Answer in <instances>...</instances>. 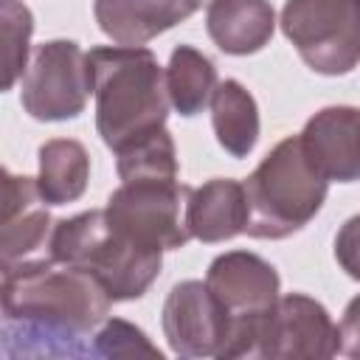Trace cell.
Segmentation results:
<instances>
[{
    "instance_id": "cell-23",
    "label": "cell",
    "mask_w": 360,
    "mask_h": 360,
    "mask_svg": "<svg viewBox=\"0 0 360 360\" xmlns=\"http://www.w3.org/2000/svg\"><path fill=\"white\" fill-rule=\"evenodd\" d=\"M338 338H340V352L349 357H360V295L349 301L340 323H338Z\"/></svg>"
},
{
    "instance_id": "cell-12",
    "label": "cell",
    "mask_w": 360,
    "mask_h": 360,
    "mask_svg": "<svg viewBox=\"0 0 360 360\" xmlns=\"http://www.w3.org/2000/svg\"><path fill=\"white\" fill-rule=\"evenodd\" d=\"M48 202L39 194L37 177H20L3 172V214H0V248L3 264H11L45 242H51Z\"/></svg>"
},
{
    "instance_id": "cell-7",
    "label": "cell",
    "mask_w": 360,
    "mask_h": 360,
    "mask_svg": "<svg viewBox=\"0 0 360 360\" xmlns=\"http://www.w3.org/2000/svg\"><path fill=\"white\" fill-rule=\"evenodd\" d=\"M188 194L191 188L180 180H129L110 194L104 214L129 239L158 250H177L191 239L186 222Z\"/></svg>"
},
{
    "instance_id": "cell-16",
    "label": "cell",
    "mask_w": 360,
    "mask_h": 360,
    "mask_svg": "<svg viewBox=\"0 0 360 360\" xmlns=\"http://www.w3.org/2000/svg\"><path fill=\"white\" fill-rule=\"evenodd\" d=\"M90 180L87 149L73 138H53L39 146L37 186L48 205H68L79 200Z\"/></svg>"
},
{
    "instance_id": "cell-22",
    "label": "cell",
    "mask_w": 360,
    "mask_h": 360,
    "mask_svg": "<svg viewBox=\"0 0 360 360\" xmlns=\"http://www.w3.org/2000/svg\"><path fill=\"white\" fill-rule=\"evenodd\" d=\"M335 259L346 270V276L360 281V214L346 219L343 228L338 231V236H335Z\"/></svg>"
},
{
    "instance_id": "cell-14",
    "label": "cell",
    "mask_w": 360,
    "mask_h": 360,
    "mask_svg": "<svg viewBox=\"0 0 360 360\" xmlns=\"http://www.w3.org/2000/svg\"><path fill=\"white\" fill-rule=\"evenodd\" d=\"M186 222L200 242H225L248 228V197L245 186L231 177H214L200 188H191Z\"/></svg>"
},
{
    "instance_id": "cell-8",
    "label": "cell",
    "mask_w": 360,
    "mask_h": 360,
    "mask_svg": "<svg viewBox=\"0 0 360 360\" xmlns=\"http://www.w3.org/2000/svg\"><path fill=\"white\" fill-rule=\"evenodd\" d=\"M93 93V68L73 39H51L37 48L22 73L20 101L37 121L76 118Z\"/></svg>"
},
{
    "instance_id": "cell-5",
    "label": "cell",
    "mask_w": 360,
    "mask_h": 360,
    "mask_svg": "<svg viewBox=\"0 0 360 360\" xmlns=\"http://www.w3.org/2000/svg\"><path fill=\"white\" fill-rule=\"evenodd\" d=\"M205 284L228 312V340L222 346V360L250 357L264 318L278 301V273L270 262L248 250H231L208 264Z\"/></svg>"
},
{
    "instance_id": "cell-1",
    "label": "cell",
    "mask_w": 360,
    "mask_h": 360,
    "mask_svg": "<svg viewBox=\"0 0 360 360\" xmlns=\"http://www.w3.org/2000/svg\"><path fill=\"white\" fill-rule=\"evenodd\" d=\"M3 357L93 354V335L112 298L82 267L65 262L3 264Z\"/></svg>"
},
{
    "instance_id": "cell-3",
    "label": "cell",
    "mask_w": 360,
    "mask_h": 360,
    "mask_svg": "<svg viewBox=\"0 0 360 360\" xmlns=\"http://www.w3.org/2000/svg\"><path fill=\"white\" fill-rule=\"evenodd\" d=\"M242 186L248 197L245 233L284 239L321 211L329 180L307 155L301 135H290L264 155Z\"/></svg>"
},
{
    "instance_id": "cell-19",
    "label": "cell",
    "mask_w": 360,
    "mask_h": 360,
    "mask_svg": "<svg viewBox=\"0 0 360 360\" xmlns=\"http://www.w3.org/2000/svg\"><path fill=\"white\" fill-rule=\"evenodd\" d=\"M115 169L124 183L129 180H177V152L166 129H155L121 152H115Z\"/></svg>"
},
{
    "instance_id": "cell-11",
    "label": "cell",
    "mask_w": 360,
    "mask_h": 360,
    "mask_svg": "<svg viewBox=\"0 0 360 360\" xmlns=\"http://www.w3.org/2000/svg\"><path fill=\"white\" fill-rule=\"evenodd\" d=\"M301 143L326 180H360V107H323L301 129Z\"/></svg>"
},
{
    "instance_id": "cell-18",
    "label": "cell",
    "mask_w": 360,
    "mask_h": 360,
    "mask_svg": "<svg viewBox=\"0 0 360 360\" xmlns=\"http://www.w3.org/2000/svg\"><path fill=\"white\" fill-rule=\"evenodd\" d=\"M166 90L169 101L180 115H197L217 90V68L214 62L191 45H177L169 56L166 68Z\"/></svg>"
},
{
    "instance_id": "cell-6",
    "label": "cell",
    "mask_w": 360,
    "mask_h": 360,
    "mask_svg": "<svg viewBox=\"0 0 360 360\" xmlns=\"http://www.w3.org/2000/svg\"><path fill=\"white\" fill-rule=\"evenodd\" d=\"M281 31L321 76H343L360 65V0H287Z\"/></svg>"
},
{
    "instance_id": "cell-2",
    "label": "cell",
    "mask_w": 360,
    "mask_h": 360,
    "mask_svg": "<svg viewBox=\"0 0 360 360\" xmlns=\"http://www.w3.org/2000/svg\"><path fill=\"white\" fill-rule=\"evenodd\" d=\"M87 59L93 68L96 127L112 152L163 129L172 101L166 73L149 48L101 45L90 48Z\"/></svg>"
},
{
    "instance_id": "cell-4",
    "label": "cell",
    "mask_w": 360,
    "mask_h": 360,
    "mask_svg": "<svg viewBox=\"0 0 360 360\" xmlns=\"http://www.w3.org/2000/svg\"><path fill=\"white\" fill-rule=\"evenodd\" d=\"M48 245L51 259L87 270L112 301L141 298L163 264V250L115 231L104 211H84L56 222Z\"/></svg>"
},
{
    "instance_id": "cell-17",
    "label": "cell",
    "mask_w": 360,
    "mask_h": 360,
    "mask_svg": "<svg viewBox=\"0 0 360 360\" xmlns=\"http://www.w3.org/2000/svg\"><path fill=\"white\" fill-rule=\"evenodd\" d=\"M211 124L217 143L233 155L248 158L259 141V107L256 98L236 82L225 79L211 96Z\"/></svg>"
},
{
    "instance_id": "cell-9",
    "label": "cell",
    "mask_w": 360,
    "mask_h": 360,
    "mask_svg": "<svg viewBox=\"0 0 360 360\" xmlns=\"http://www.w3.org/2000/svg\"><path fill=\"white\" fill-rule=\"evenodd\" d=\"M340 352L338 326L326 307L304 292L278 295L262 323L256 357L270 360H321Z\"/></svg>"
},
{
    "instance_id": "cell-20",
    "label": "cell",
    "mask_w": 360,
    "mask_h": 360,
    "mask_svg": "<svg viewBox=\"0 0 360 360\" xmlns=\"http://www.w3.org/2000/svg\"><path fill=\"white\" fill-rule=\"evenodd\" d=\"M0 28H3V90L25 73L28 68V39L34 31V17L20 0H0Z\"/></svg>"
},
{
    "instance_id": "cell-13",
    "label": "cell",
    "mask_w": 360,
    "mask_h": 360,
    "mask_svg": "<svg viewBox=\"0 0 360 360\" xmlns=\"http://www.w3.org/2000/svg\"><path fill=\"white\" fill-rule=\"evenodd\" d=\"M197 8L200 0H93L98 28L118 45H143Z\"/></svg>"
},
{
    "instance_id": "cell-21",
    "label": "cell",
    "mask_w": 360,
    "mask_h": 360,
    "mask_svg": "<svg viewBox=\"0 0 360 360\" xmlns=\"http://www.w3.org/2000/svg\"><path fill=\"white\" fill-rule=\"evenodd\" d=\"M93 357H152L160 360V349L129 321L110 318L93 335Z\"/></svg>"
},
{
    "instance_id": "cell-10",
    "label": "cell",
    "mask_w": 360,
    "mask_h": 360,
    "mask_svg": "<svg viewBox=\"0 0 360 360\" xmlns=\"http://www.w3.org/2000/svg\"><path fill=\"white\" fill-rule=\"evenodd\" d=\"M228 326V312L205 281H180L166 295L163 335L177 357H219Z\"/></svg>"
},
{
    "instance_id": "cell-15",
    "label": "cell",
    "mask_w": 360,
    "mask_h": 360,
    "mask_svg": "<svg viewBox=\"0 0 360 360\" xmlns=\"http://www.w3.org/2000/svg\"><path fill=\"white\" fill-rule=\"evenodd\" d=\"M205 28L214 45L231 56L262 51L276 31V11L267 0H211Z\"/></svg>"
}]
</instances>
